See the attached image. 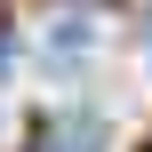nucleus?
<instances>
[{
	"label": "nucleus",
	"mask_w": 152,
	"mask_h": 152,
	"mask_svg": "<svg viewBox=\"0 0 152 152\" xmlns=\"http://www.w3.org/2000/svg\"><path fill=\"white\" fill-rule=\"evenodd\" d=\"M32 152H104V120L96 112H56V120H40Z\"/></svg>",
	"instance_id": "nucleus-1"
},
{
	"label": "nucleus",
	"mask_w": 152,
	"mask_h": 152,
	"mask_svg": "<svg viewBox=\"0 0 152 152\" xmlns=\"http://www.w3.org/2000/svg\"><path fill=\"white\" fill-rule=\"evenodd\" d=\"M80 48H88V24L64 16V24H56V64H80Z\"/></svg>",
	"instance_id": "nucleus-2"
}]
</instances>
